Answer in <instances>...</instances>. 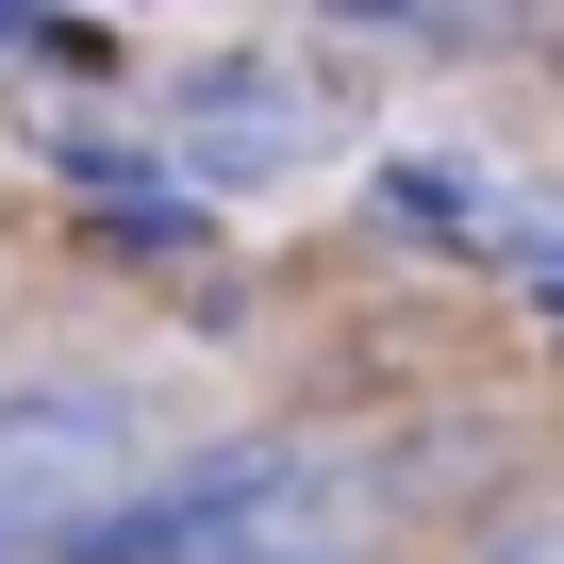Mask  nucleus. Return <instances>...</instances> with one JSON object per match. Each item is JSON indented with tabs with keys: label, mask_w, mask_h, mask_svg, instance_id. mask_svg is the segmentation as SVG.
Returning <instances> with one entry per match:
<instances>
[{
	"label": "nucleus",
	"mask_w": 564,
	"mask_h": 564,
	"mask_svg": "<svg viewBox=\"0 0 564 564\" xmlns=\"http://www.w3.org/2000/svg\"><path fill=\"white\" fill-rule=\"evenodd\" d=\"M150 465H166L150 382H117V366H34V382H0V564H34L51 531H84L100 498H133Z\"/></svg>",
	"instance_id": "nucleus-1"
},
{
	"label": "nucleus",
	"mask_w": 564,
	"mask_h": 564,
	"mask_svg": "<svg viewBox=\"0 0 564 564\" xmlns=\"http://www.w3.org/2000/svg\"><path fill=\"white\" fill-rule=\"evenodd\" d=\"M333 150V84L316 67H282V51H232L166 100V199H232V183H282V166H316Z\"/></svg>",
	"instance_id": "nucleus-2"
},
{
	"label": "nucleus",
	"mask_w": 564,
	"mask_h": 564,
	"mask_svg": "<svg viewBox=\"0 0 564 564\" xmlns=\"http://www.w3.org/2000/svg\"><path fill=\"white\" fill-rule=\"evenodd\" d=\"M382 199H399L415 232H448V249H564V216H547L531 183L465 166V150H399V166H382Z\"/></svg>",
	"instance_id": "nucleus-3"
},
{
	"label": "nucleus",
	"mask_w": 564,
	"mask_h": 564,
	"mask_svg": "<svg viewBox=\"0 0 564 564\" xmlns=\"http://www.w3.org/2000/svg\"><path fill=\"white\" fill-rule=\"evenodd\" d=\"M481 564H564V531H498V547H481Z\"/></svg>",
	"instance_id": "nucleus-4"
},
{
	"label": "nucleus",
	"mask_w": 564,
	"mask_h": 564,
	"mask_svg": "<svg viewBox=\"0 0 564 564\" xmlns=\"http://www.w3.org/2000/svg\"><path fill=\"white\" fill-rule=\"evenodd\" d=\"M547 531H564V514H547Z\"/></svg>",
	"instance_id": "nucleus-5"
}]
</instances>
